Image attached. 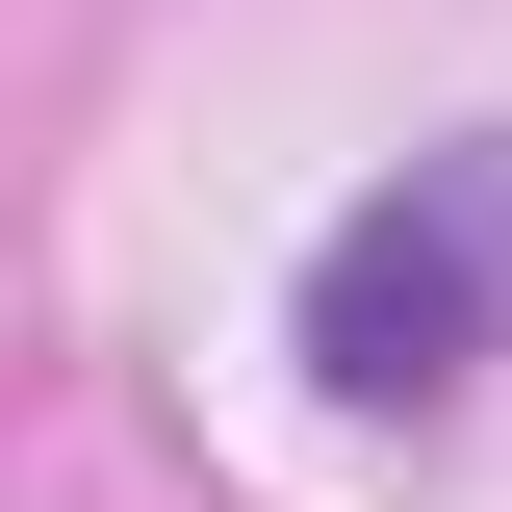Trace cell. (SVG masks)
<instances>
[{
  "instance_id": "6da1fadb",
  "label": "cell",
  "mask_w": 512,
  "mask_h": 512,
  "mask_svg": "<svg viewBox=\"0 0 512 512\" xmlns=\"http://www.w3.org/2000/svg\"><path fill=\"white\" fill-rule=\"evenodd\" d=\"M487 333H512V128H461V154H410L384 205H333V256H308V384L436 410Z\"/></svg>"
}]
</instances>
